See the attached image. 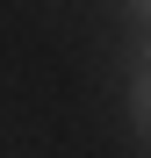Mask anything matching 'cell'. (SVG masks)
Here are the masks:
<instances>
[{
	"instance_id": "obj_1",
	"label": "cell",
	"mask_w": 151,
	"mask_h": 158,
	"mask_svg": "<svg viewBox=\"0 0 151 158\" xmlns=\"http://www.w3.org/2000/svg\"><path fill=\"white\" fill-rule=\"evenodd\" d=\"M130 108H137V122H144V137H151V79L137 86V101H130Z\"/></svg>"
}]
</instances>
